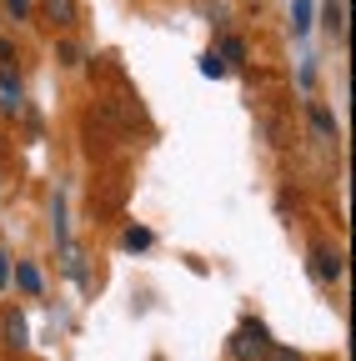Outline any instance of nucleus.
Instances as JSON below:
<instances>
[{
	"label": "nucleus",
	"mask_w": 356,
	"mask_h": 361,
	"mask_svg": "<svg viewBox=\"0 0 356 361\" xmlns=\"http://www.w3.org/2000/svg\"><path fill=\"white\" fill-rule=\"evenodd\" d=\"M266 346H271V331H266V322H256V316H246V322L236 326V336L226 341V351H231L236 361H261Z\"/></svg>",
	"instance_id": "nucleus-1"
},
{
	"label": "nucleus",
	"mask_w": 356,
	"mask_h": 361,
	"mask_svg": "<svg viewBox=\"0 0 356 361\" xmlns=\"http://www.w3.org/2000/svg\"><path fill=\"white\" fill-rule=\"evenodd\" d=\"M311 276H317V281H341L346 276V261L331 246H311Z\"/></svg>",
	"instance_id": "nucleus-2"
},
{
	"label": "nucleus",
	"mask_w": 356,
	"mask_h": 361,
	"mask_svg": "<svg viewBox=\"0 0 356 361\" xmlns=\"http://www.w3.org/2000/svg\"><path fill=\"white\" fill-rule=\"evenodd\" d=\"M40 16H46L51 25H61V30H70L80 20V6L75 0H40Z\"/></svg>",
	"instance_id": "nucleus-3"
},
{
	"label": "nucleus",
	"mask_w": 356,
	"mask_h": 361,
	"mask_svg": "<svg viewBox=\"0 0 356 361\" xmlns=\"http://www.w3.org/2000/svg\"><path fill=\"white\" fill-rule=\"evenodd\" d=\"M6 346H16V351L30 346V326H25V316H20V311H6Z\"/></svg>",
	"instance_id": "nucleus-4"
},
{
	"label": "nucleus",
	"mask_w": 356,
	"mask_h": 361,
	"mask_svg": "<svg viewBox=\"0 0 356 361\" xmlns=\"http://www.w3.org/2000/svg\"><path fill=\"white\" fill-rule=\"evenodd\" d=\"M321 25L341 40L346 35V0H326V6H321Z\"/></svg>",
	"instance_id": "nucleus-5"
},
{
	"label": "nucleus",
	"mask_w": 356,
	"mask_h": 361,
	"mask_svg": "<svg viewBox=\"0 0 356 361\" xmlns=\"http://www.w3.org/2000/svg\"><path fill=\"white\" fill-rule=\"evenodd\" d=\"M16 286H20L25 296H40V271H35L30 261H16Z\"/></svg>",
	"instance_id": "nucleus-6"
},
{
	"label": "nucleus",
	"mask_w": 356,
	"mask_h": 361,
	"mask_svg": "<svg viewBox=\"0 0 356 361\" xmlns=\"http://www.w3.org/2000/svg\"><path fill=\"white\" fill-rule=\"evenodd\" d=\"M151 241H156V236L146 231V226H125V231H121V246H125V251H146Z\"/></svg>",
	"instance_id": "nucleus-7"
},
{
	"label": "nucleus",
	"mask_w": 356,
	"mask_h": 361,
	"mask_svg": "<svg viewBox=\"0 0 356 361\" xmlns=\"http://www.w3.org/2000/svg\"><path fill=\"white\" fill-rule=\"evenodd\" d=\"M221 61H226V66H236V61H246V40L241 35H226V40H221V51H216Z\"/></svg>",
	"instance_id": "nucleus-8"
},
{
	"label": "nucleus",
	"mask_w": 356,
	"mask_h": 361,
	"mask_svg": "<svg viewBox=\"0 0 356 361\" xmlns=\"http://www.w3.org/2000/svg\"><path fill=\"white\" fill-rule=\"evenodd\" d=\"M311 126H317L326 141H336V121H331V111H326V106H311Z\"/></svg>",
	"instance_id": "nucleus-9"
},
{
	"label": "nucleus",
	"mask_w": 356,
	"mask_h": 361,
	"mask_svg": "<svg viewBox=\"0 0 356 361\" xmlns=\"http://www.w3.org/2000/svg\"><path fill=\"white\" fill-rule=\"evenodd\" d=\"M291 25H296V35L311 30V0H291Z\"/></svg>",
	"instance_id": "nucleus-10"
},
{
	"label": "nucleus",
	"mask_w": 356,
	"mask_h": 361,
	"mask_svg": "<svg viewBox=\"0 0 356 361\" xmlns=\"http://www.w3.org/2000/svg\"><path fill=\"white\" fill-rule=\"evenodd\" d=\"M226 71H231V66H226V61H221L216 51H206V56H201V75H206V80H221V75H226Z\"/></svg>",
	"instance_id": "nucleus-11"
},
{
	"label": "nucleus",
	"mask_w": 356,
	"mask_h": 361,
	"mask_svg": "<svg viewBox=\"0 0 356 361\" xmlns=\"http://www.w3.org/2000/svg\"><path fill=\"white\" fill-rule=\"evenodd\" d=\"M261 361H306V356H301V351H291V346H276V341H271Z\"/></svg>",
	"instance_id": "nucleus-12"
},
{
	"label": "nucleus",
	"mask_w": 356,
	"mask_h": 361,
	"mask_svg": "<svg viewBox=\"0 0 356 361\" xmlns=\"http://www.w3.org/2000/svg\"><path fill=\"white\" fill-rule=\"evenodd\" d=\"M56 61H61V66H80V51H75L70 40H61V51H56Z\"/></svg>",
	"instance_id": "nucleus-13"
},
{
	"label": "nucleus",
	"mask_w": 356,
	"mask_h": 361,
	"mask_svg": "<svg viewBox=\"0 0 356 361\" xmlns=\"http://www.w3.org/2000/svg\"><path fill=\"white\" fill-rule=\"evenodd\" d=\"M11 61H16V45H11L6 35H0V71H11Z\"/></svg>",
	"instance_id": "nucleus-14"
},
{
	"label": "nucleus",
	"mask_w": 356,
	"mask_h": 361,
	"mask_svg": "<svg viewBox=\"0 0 356 361\" xmlns=\"http://www.w3.org/2000/svg\"><path fill=\"white\" fill-rule=\"evenodd\" d=\"M6 11H11L16 20H25V16H30V0H6Z\"/></svg>",
	"instance_id": "nucleus-15"
},
{
	"label": "nucleus",
	"mask_w": 356,
	"mask_h": 361,
	"mask_svg": "<svg viewBox=\"0 0 356 361\" xmlns=\"http://www.w3.org/2000/svg\"><path fill=\"white\" fill-rule=\"evenodd\" d=\"M6 281H11V256L0 251V286H6Z\"/></svg>",
	"instance_id": "nucleus-16"
}]
</instances>
